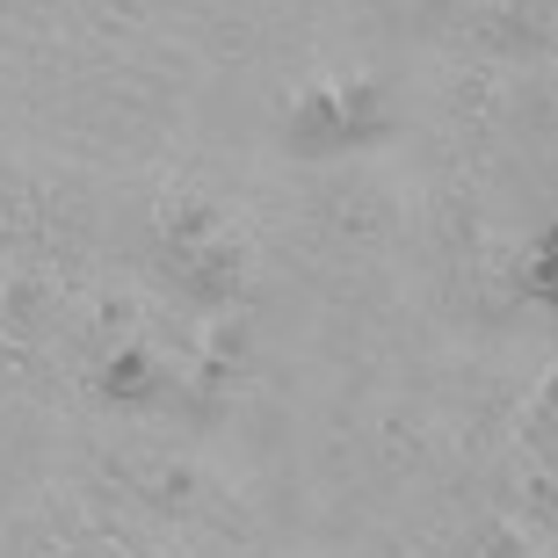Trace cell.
Segmentation results:
<instances>
[{
  "label": "cell",
  "mask_w": 558,
  "mask_h": 558,
  "mask_svg": "<svg viewBox=\"0 0 558 558\" xmlns=\"http://www.w3.org/2000/svg\"><path fill=\"white\" fill-rule=\"evenodd\" d=\"M109 392H145V363L138 355H124V363L109 371Z\"/></svg>",
  "instance_id": "6da1fadb"
}]
</instances>
